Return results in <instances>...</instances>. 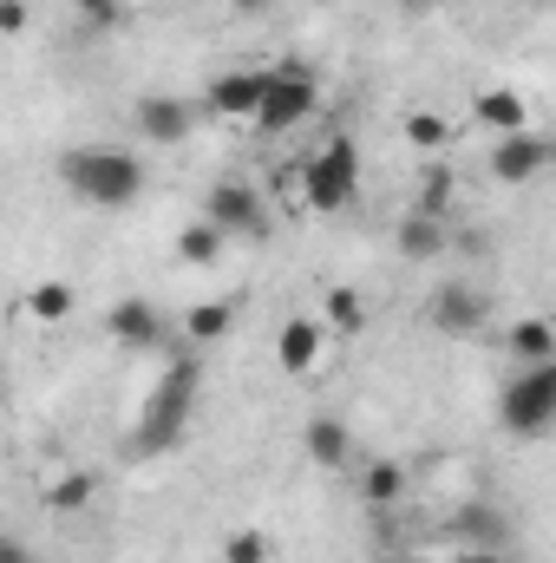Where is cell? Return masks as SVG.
Wrapping results in <instances>:
<instances>
[{
	"label": "cell",
	"instance_id": "8",
	"mask_svg": "<svg viewBox=\"0 0 556 563\" xmlns=\"http://www.w3.org/2000/svg\"><path fill=\"white\" fill-rule=\"evenodd\" d=\"M327 334H334V328H327L321 314H288V321L276 328V367L281 374H294V380L314 374L321 354H327Z\"/></svg>",
	"mask_w": 556,
	"mask_h": 563
},
{
	"label": "cell",
	"instance_id": "29",
	"mask_svg": "<svg viewBox=\"0 0 556 563\" xmlns=\"http://www.w3.org/2000/svg\"><path fill=\"white\" fill-rule=\"evenodd\" d=\"M0 563H33V558H26V544H20V538H7V544H0Z\"/></svg>",
	"mask_w": 556,
	"mask_h": 563
},
{
	"label": "cell",
	"instance_id": "2",
	"mask_svg": "<svg viewBox=\"0 0 556 563\" xmlns=\"http://www.w3.org/2000/svg\"><path fill=\"white\" fill-rule=\"evenodd\" d=\"M301 190H308V210L314 217H334V210H347L360 197V151H354L347 132H334V139L301 164Z\"/></svg>",
	"mask_w": 556,
	"mask_h": 563
},
{
	"label": "cell",
	"instance_id": "14",
	"mask_svg": "<svg viewBox=\"0 0 556 563\" xmlns=\"http://www.w3.org/2000/svg\"><path fill=\"white\" fill-rule=\"evenodd\" d=\"M105 334H112L119 347H157L164 321H157V308H151L144 295H125V301H112V308H105Z\"/></svg>",
	"mask_w": 556,
	"mask_h": 563
},
{
	"label": "cell",
	"instance_id": "9",
	"mask_svg": "<svg viewBox=\"0 0 556 563\" xmlns=\"http://www.w3.org/2000/svg\"><path fill=\"white\" fill-rule=\"evenodd\" d=\"M556 164V144L544 132H511V139L491 144V177L498 184H531Z\"/></svg>",
	"mask_w": 556,
	"mask_h": 563
},
{
	"label": "cell",
	"instance_id": "15",
	"mask_svg": "<svg viewBox=\"0 0 556 563\" xmlns=\"http://www.w3.org/2000/svg\"><path fill=\"white\" fill-rule=\"evenodd\" d=\"M301 445H308V459L321 472H341L354 459V432H347V420H334V413H314V420L301 426Z\"/></svg>",
	"mask_w": 556,
	"mask_h": 563
},
{
	"label": "cell",
	"instance_id": "6",
	"mask_svg": "<svg viewBox=\"0 0 556 563\" xmlns=\"http://www.w3.org/2000/svg\"><path fill=\"white\" fill-rule=\"evenodd\" d=\"M314 106H321V86H314V73L308 66H276V86H269V99H263V112H256V132H294V125H308L314 119Z\"/></svg>",
	"mask_w": 556,
	"mask_h": 563
},
{
	"label": "cell",
	"instance_id": "31",
	"mask_svg": "<svg viewBox=\"0 0 556 563\" xmlns=\"http://www.w3.org/2000/svg\"><path fill=\"white\" fill-rule=\"evenodd\" d=\"M230 7H236V13H263L269 0H230Z\"/></svg>",
	"mask_w": 556,
	"mask_h": 563
},
{
	"label": "cell",
	"instance_id": "21",
	"mask_svg": "<svg viewBox=\"0 0 556 563\" xmlns=\"http://www.w3.org/2000/svg\"><path fill=\"white\" fill-rule=\"evenodd\" d=\"M230 321H236V308H230V301H197V308L184 314V341H190V347H210V341H223V334H230Z\"/></svg>",
	"mask_w": 556,
	"mask_h": 563
},
{
	"label": "cell",
	"instance_id": "30",
	"mask_svg": "<svg viewBox=\"0 0 556 563\" xmlns=\"http://www.w3.org/2000/svg\"><path fill=\"white\" fill-rule=\"evenodd\" d=\"M458 563H511V558H504V551H465Z\"/></svg>",
	"mask_w": 556,
	"mask_h": 563
},
{
	"label": "cell",
	"instance_id": "7",
	"mask_svg": "<svg viewBox=\"0 0 556 563\" xmlns=\"http://www.w3.org/2000/svg\"><path fill=\"white\" fill-rule=\"evenodd\" d=\"M269 86H276V66H269V73H263V66H236V73L210 79V92H203V112H210V119H236V125H256V112H263Z\"/></svg>",
	"mask_w": 556,
	"mask_h": 563
},
{
	"label": "cell",
	"instance_id": "22",
	"mask_svg": "<svg viewBox=\"0 0 556 563\" xmlns=\"http://www.w3.org/2000/svg\"><path fill=\"white\" fill-rule=\"evenodd\" d=\"M360 498H367V505H400V498H407V465H400V459H374V465L360 472Z\"/></svg>",
	"mask_w": 556,
	"mask_h": 563
},
{
	"label": "cell",
	"instance_id": "27",
	"mask_svg": "<svg viewBox=\"0 0 556 563\" xmlns=\"http://www.w3.org/2000/svg\"><path fill=\"white\" fill-rule=\"evenodd\" d=\"M73 7H79V20H86V26H99V33L125 26V0H73Z\"/></svg>",
	"mask_w": 556,
	"mask_h": 563
},
{
	"label": "cell",
	"instance_id": "11",
	"mask_svg": "<svg viewBox=\"0 0 556 563\" xmlns=\"http://www.w3.org/2000/svg\"><path fill=\"white\" fill-rule=\"evenodd\" d=\"M132 125H138V139H151V144H184L197 132V106H190V99H170V92H151V99H138Z\"/></svg>",
	"mask_w": 556,
	"mask_h": 563
},
{
	"label": "cell",
	"instance_id": "26",
	"mask_svg": "<svg viewBox=\"0 0 556 563\" xmlns=\"http://www.w3.org/2000/svg\"><path fill=\"white\" fill-rule=\"evenodd\" d=\"M223 563H269V538L263 531H230L223 538Z\"/></svg>",
	"mask_w": 556,
	"mask_h": 563
},
{
	"label": "cell",
	"instance_id": "16",
	"mask_svg": "<svg viewBox=\"0 0 556 563\" xmlns=\"http://www.w3.org/2000/svg\"><path fill=\"white\" fill-rule=\"evenodd\" d=\"M393 243H400V256H407V263H438L452 236H445V217H419V210H407Z\"/></svg>",
	"mask_w": 556,
	"mask_h": 563
},
{
	"label": "cell",
	"instance_id": "5",
	"mask_svg": "<svg viewBox=\"0 0 556 563\" xmlns=\"http://www.w3.org/2000/svg\"><path fill=\"white\" fill-rule=\"evenodd\" d=\"M203 217H210L223 236H243V243H263V236H269V203H263V190H256V184H243V177L210 184Z\"/></svg>",
	"mask_w": 556,
	"mask_h": 563
},
{
	"label": "cell",
	"instance_id": "12",
	"mask_svg": "<svg viewBox=\"0 0 556 563\" xmlns=\"http://www.w3.org/2000/svg\"><path fill=\"white\" fill-rule=\"evenodd\" d=\"M471 125H485L491 139H511V132H531V106H524V92L491 86V92L471 99Z\"/></svg>",
	"mask_w": 556,
	"mask_h": 563
},
{
	"label": "cell",
	"instance_id": "13",
	"mask_svg": "<svg viewBox=\"0 0 556 563\" xmlns=\"http://www.w3.org/2000/svg\"><path fill=\"white\" fill-rule=\"evenodd\" d=\"M452 531L465 538V551H504V544H511V518H504L491 498H471V505H458Z\"/></svg>",
	"mask_w": 556,
	"mask_h": 563
},
{
	"label": "cell",
	"instance_id": "18",
	"mask_svg": "<svg viewBox=\"0 0 556 563\" xmlns=\"http://www.w3.org/2000/svg\"><path fill=\"white\" fill-rule=\"evenodd\" d=\"M223 243H230V236H223L210 217H197V223L177 230V263H190V269H216V263H223Z\"/></svg>",
	"mask_w": 556,
	"mask_h": 563
},
{
	"label": "cell",
	"instance_id": "4",
	"mask_svg": "<svg viewBox=\"0 0 556 563\" xmlns=\"http://www.w3.org/2000/svg\"><path fill=\"white\" fill-rule=\"evenodd\" d=\"M498 420L511 439H537L556 426V361H537V367H518V380L504 387L498 400Z\"/></svg>",
	"mask_w": 556,
	"mask_h": 563
},
{
	"label": "cell",
	"instance_id": "17",
	"mask_svg": "<svg viewBox=\"0 0 556 563\" xmlns=\"http://www.w3.org/2000/svg\"><path fill=\"white\" fill-rule=\"evenodd\" d=\"M504 347H511V361H518V367L556 361V321H544V314H524V321L504 334Z\"/></svg>",
	"mask_w": 556,
	"mask_h": 563
},
{
	"label": "cell",
	"instance_id": "19",
	"mask_svg": "<svg viewBox=\"0 0 556 563\" xmlns=\"http://www.w3.org/2000/svg\"><path fill=\"white\" fill-rule=\"evenodd\" d=\"M321 321H327L334 334H367V301H360V288L334 282V288H327V301H321Z\"/></svg>",
	"mask_w": 556,
	"mask_h": 563
},
{
	"label": "cell",
	"instance_id": "10",
	"mask_svg": "<svg viewBox=\"0 0 556 563\" xmlns=\"http://www.w3.org/2000/svg\"><path fill=\"white\" fill-rule=\"evenodd\" d=\"M425 321L438 328V334H478L485 328V295L471 288V282H438L432 288V301H425Z\"/></svg>",
	"mask_w": 556,
	"mask_h": 563
},
{
	"label": "cell",
	"instance_id": "20",
	"mask_svg": "<svg viewBox=\"0 0 556 563\" xmlns=\"http://www.w3.org/2000/svg\"><path fill=\"white\" fill-rule=\"evenodd\" d=\"M92 492H99V478H92V472H53V478H46V511L73 518V511H86V505H92Z\"/></svg>",
	"mask_w": 556,
	"mask_h": 563
},
{
	"label": "cell",
	"instance_id": "28",
	"mask_svg": "<svg viewBox=\"0 0 556 563\" xmlns=\"http://www.w3.org/2000/svg\"><path fill=\"white\" fill-rule=\"evenodd\" d=\"M0 33H26V0H0Z\"/></svg>",
	"mask_w": 556,
	"mask_h": 563
},
{
	"label": "cell",
	"instance_id": "3",
	"mask_svg": "<svg viewBox=\"0 0 556 563\" xmlns=\"http://www.w3.org/2000/svg\"><path fill=\"white\" fill-rule=\"evenodd\" d=\"M190 413H197V361H177V367L157 380L151 407H144L138 445H144V452H164V445H177V439H184V426H190Z\"/></svg>",
	"mask_w": 556,
	"mask_h": 563
},
{
	"label": "cell",
	"instance_id": "24",
	"mask_svg": "<svg viewBox=\"0 0 556 563\" xmlns=\"http://www.w3.org/2000/svg\"><path fill=\"white\" fill-rule=\"evenodd\" d=\"M452 190H458V170H445V164H432L425 170V184H419V217H445V203H452Z\"/></svg>",
	"mask_w": 556,
	"mask_h": 563
},
{
	"label": "cell",
	"instance_id": "25",
	"mask_svg": "<svg viewBox=\"0 0 556 563\" xmlns=\"http://www.w3.org/2000/svg\"><path fill=\"white\" fill-rule=\"evenodd\" d=\"M407 144H413V151L452 144V119H445V112H407Z\"/></svg>",
	"mask_w": 556,
	"mask_h": 563
},
{
	"label": "cell",
	"instance_id": "23",
	"mask_svg": "<svg viewBox=\"0 0 556 563\" xmlns=\"http://www.w3.org/2000/svg\"><path fill=\"white\" fill-rule=\"evenodd\" d=\"M26 314H33V321H46V328H59V321L73 314V282H33Z\"/></svg>",
	"mask_w": 556,
	"mask_h": 563
},
{
	"label": "cell",
	"instance_id": "32",
	"mask_svg": "<svg viewBox=\"0 0 556 563\" xmlns=\"http://www.w3.org/2000/svg\"><path fill=\"white\" fill-rule=\"evenodd\" d=\"M400 7H407V13H432V7H438V0H400Z\"/></svg>",
	"mask_w": 556,
	"mask_h": 563
},
{
	"label": "cell",
	"instance_id": "1",
	"mask_svg": "<svg viewBox=\"0 0 556 563\" xmlns=\"http://www.w3.org/2000/svg\"><path fill=\"white\" fill-rule=\"evenodd\" d=\"M59 184L99 210H132L144 197V164L119 144H79L59 157Z\"/></svg>",
	"mask_w": 556,
	"mask_h": 563
}]
</instances>
